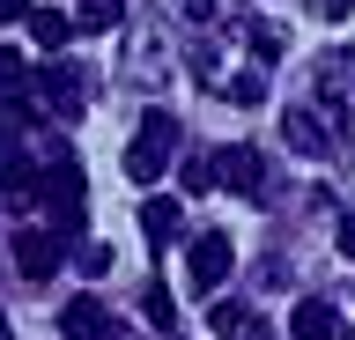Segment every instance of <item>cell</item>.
I'll return each mask as SVG.
<instances>
[{
  "label": "cell",
  "mask_w": 355,
  "mask_h": 340,
  "mask_svg": "<svg viewBox=\"0 0 355 340\" xmlns=\"http://www.w3.org/2000/svg\"><path fill=\"white\" fill-rule=\"evenodd\" d=\"M178 148H185V126H178L171 111H148L141 126H133V141H126V178L133 185H155L163 170H171Z\"/></svg>",
  "instance_id": "cell-1"
},
{
  "label": "cell",
  "mask_w": 355,
  "mask_h": 340,
  "mask_svg": "<svg viewBox=\"0 0 355 340\" xmlns=\"http://www.w3.org/2000/svg\"><path fill=\"white\" fill-rule=\"evenodd\" d=\"M37 200H44V170H30L15 126H0V207L22 215V207H37Z\"/></svg>",
  "instance_id": "cell-2"
},
{
  "label": "cell",
  "mask_w": 355,
  "mask_h": 340,
  "mask_svg": "<svg viewBox=\"0 0 355 340\" xmlns=\"http://www.w3.org/2000/svg\"><path fill=\"white\" fill-rule=\"evenodd\" d=\"M282 134H288V148H296V156H340V134H333V118L318 111V104H304V96L282 111Z\"/></svg>",
  "instance_id": "cell-3"
},
{
  "label": "cell",
  "mask_w": 355,
  "mask_h": 340,
  "mask_svg": "<svg viewBox=\"0 0 355 340\" xmlns=\"http://www.w3.org/2000/svg\"><path fill=\"white\" fill-rule=\"evenodd\" d=\"M230 267H237L230 237H215V229H207V237H193V251H185V281H193L200 296H207V289H222V281H230Z\"/></svg>",
  "instance_id": "cell-4"
},
{
  "label": "cell",
  "mask_w": 355,
  "mask_h": 340,
  "mask_svg": "<svg viewBox=\"0 0 355 340\" xmlns=\"http://www.w3.org/2000/svg\"><path fill=\"white\" fill-rule=\"evenodd\" d=\"M215 185H222V193H252V200H266V170H259V148H244V141L215 148Z\"/></svg>",
  "instance_id": "cell-5"
},
{
  "label": "cell",
  "mask_w": 355,
  "mask_h": 340,
  "mask_svg": "<svg viewBox=\"0 0 355 340\" xmlns=\"http://www.w3.org/2000/svg\"><path fill=\"white\" fill-rule=\"evenodd\" d=\"M82 163L74 156H52L44 163V207H52V215H60V222H82Z\"/></svg>",
  "instance_id": "cell-6"
},
{
  "label": "cell",
  "mask_w": 355,
  "mask_h": 340,
  "mask_svg": "<svg viewBox=\"0 0 355 340\" xmlns=\"http://www.w3.org/2000/svg\"><path fill=\"white\" fill-rule=\"evenodd\" d=\"M60 333L67 340H126V333H119V318H111L96 296H67V303H60Z\"/></svg>",
  "instance_id": "cell-7"
},
{
  "label": "cell",
  "mask_w": 355,
  "mask_h": 340,
  "mask_svg": "<svg viewBox=\"0 0 355 340\" xmlns=\"http://www.w3.org/2000/svg\"><path fill=\"white\" fill-rule=\"evenodd\" d=\"M15 267L30 274V281H52V274H60V237H52V229H22L15 237Z\"/></svg>",
  "instance_id": "cell-8"
},
{
  "label": "cell",
  "mask_w": 355,
  "mask_h": 340,
  "mask_svg": "<svg viewBox=\"0 0 355 340\" xmlns=\"http://www.w3.org/2000/svg\"><path fill=\"white\" fill-rule=\"evenodd\" d=\"M318 111L333 118V126H348V60H318Z\"/></svg>",
  "instance_id": "cell-9"
},
{
  "label": "cell",
  "mask_w": 355,
  "mask_h": 340,
  "mask_svg": "<svg viewBox=\"0 0 355 340\" xmlns=\"http://www.w3.org/2000/svg\"><path fill=\"white\" fill-rule=\"evenodd\" d=\"M333 325H340V318H333V303H318V296H304V303L288 311V333L296 340H333Z\"/></svg>",
  "instance_id": "cell-10"
},
{
  "label": "cell",
  "mask_w": 355,
  "mask_h": 340,
  "mask_svg": "<svg viewBox=\"0 0 355 340\" xmlns=\"http://www.w3.org/2000/svg\"><path fill=\"white\" fill-rule=\"evenodd\" d=\"M37 96L52 104V111H67V118L82 111V89H74V74H67V67H37Z\"/></svg>",
  "instance_id": "cell-11"
},
{
  "label": "cell",
  "mask_w": 355,
  "mask_h": 340,
  "mask_svg": "<svg viewBox=\"0 0 355 340\" xmlns=\"http://www.w3.org/2000/svg\"><path fill=\"white\" fill-rule=\"evenodd\" d=\"M141 229H148L155 244H171L178 229H185V207H178V200H148V207H141Z\"/></svg>",
  "instance_id": "cell-12"
},
{
  "label": "cell",
  "mask_w": 355,
  "mask_h": 340,
  "mask_svg": "<svg viewBox=\"0 0 355 340\" xmlns=\"http://www.w3.org/2000/svg\"><path fill=\"white\" fill-rule=\"evenodd\" d=\"M133 82H141V89H155V82H163V74H171V67H163V37H155V30H148V37H141V52H133Z\"/></svg>",
  "instance_id": "cell-13"
},
{
  "label": "cell",
  "mask_w": 355,
  "mask_h": 340,
  "mask_svg": "<svg viewBox=\"0 0 355 340\" xmlns=\"http://www.w3.org/2000/svg\"><path fill=\"white\" fill-rule=\"evenodd\" d=\"M30 82H37V67H30L15 45H0V96H22Z\"/></svg>",
  "instance_id": "cell-14"
},
{
  "label": "cell",
  "mask_w": 355,
  "mask_h": 340,
  "mask_svg": "<svg viewBox=\"0 0 355 340\" xmlns=\"http://www.w3.org/2000/svg\"><path fill=\"white\" fill-rule=\"evenodd\" d=\"M126 15V0H74V30H111Z\"/></svg>",
  "instance_id": "cell-15"
},
{
  "label": "cell",
  "mask_w": 355,
  "mask_h": 340,
  "mask_svg": "<svg viewBox=\"0 0 355 340\" xmlns=\"http://www.w3.org/2000/svg\"><path fill=\"white\" fill-rule=\"evenodd\" d=\"M30 37H37L44 52H60L67 45V15H60V8H30Z\"/></svg>",
  "instance_id": "cell-16"
},
{
  "label": "cell",
  "mask_w": 355,
  "mask_h": 340,
  "mask_svg": "<svg viewBox=\"0 0 355 340\" xmlns=\"http://www.w3.org/2000/svg\"><path fill=\"white\" fill-rule=\"evenodd\" d=\"M222 96H230V104H259V96H266V74H259V67L230 74V82H222Z\"/></svg>",
  "instance_id": "cell-17"
},
{
  "label": "cell",
  "mask_w": 355,
  "mask_h": 340,
  "mask_svg": "<svg viewBox=\"0 0 355 340\" xmlns=\"http://www.w3.org/2000/svg\"><path fill=\"white\" fill-rule=\"evenodd\" d=\"M141 311H148V325H178V303H171V289H163V281H148V289H141Z\"/></svg>",
  "instance_id": "cell-18"
},
{
  "label": "cell",
  "mask_w": 355,
  "mask_h": 340,
  "mask_svg": "<svg viewBox=\"0 0 355 340\" xmlns=\"http://www.w3.org/2000/svg\"><path fill=\"white\" fill-rule=\"evenodd\" d=\"M74 267H82V274H111V244L82 237V244H74Z\"/></svg>",
  "instance_id": "cell-19"
},
{
  "label": "cell",
  "mask_w": 355,
  "mask_h": 340,
  "mask_svg": "<svg viewBox=\"0 0 355 340\" xmlns=\"http://www.w3.org/2000/svg\"><path fill=\"white\" fill-rule=\"evenodd\" d=\"M215 333H230V340H244V311H237V303H215Z\"/></svg>",
  "instance_id": "cell-20"
},
{
  "label": "cell",
  "mask_w": 355,
  "mask_h": 340,
  "mask_svg": "<svg viewBox=\"0 0 355 340\" xmlns=\"http://www.w3.org/2000/svg\"><path fill=\"white\" fill-rule=\"evenodd\" d=\"M252 52H259V60H282V30L259 23V30H252Z\"/></svg>",
  "instance_id": "cell-21"
},
{
  "label": "cell",
  "mask_w": 355,
  "mask_h": 340,
  "mask_svg": "<svg viewBox=\"0 0 355 340\" xmlns=\"http://www.w3.org/2000/svg\"><path fill=\"white\" fill-rule=\"evenodd\" d=\"M215 185V163H185V193H207Z\"/></svg>",
  "instance_id": "cell-22"
},
{
  "label": "cell",
  "mask_w": 355,
  "mask_h": 340,
  "mask_svg": "<svg viewBox=\"0 0 355 340\" xmlns=\"http://www.w3.org/2000/svg\"><path fill=\"white\" fill-rule=\"evenodd\" d=\"M333 237H340V259H355V215H340V222H333Z\"/></svg>",
  "instance_id": "cell-23"
},
{
  "label": "cell",
  "mask_w": 355,
  "mask_h": 340,
  "mask_svg": "<svg viewBox=\"0 0 355 340\" xmlns=\"http://www.w3.org/2000/svg\"><path fill=\"white\" fill-rule=\"evenodd\" d=\"M30 8L37 0H0V23H30Z\"/></svg>",
  "instance_id": "cell-24"
},
{
  "label": "cell",
  "mask_w": 355,
  "mask_h": 340,
  "mask_svg": "<svg viewBox=\"0 0 355 340\" xmlns=\"http://www.w3.org/2000/svg\"><path fill=\"white\" fill-rule=\"evenodd\" d=\"M178 8H185V23H207L215 15V0H178Z\"/></svg>",
  "instance_id": "cell-25"
},
{
  "label": "cell",
  "mask_w": 355,
  "mask_h": 340,
  "mask_svg": "<svg viewBox=\"0 0 355 340\" xmlns=\"http://www.w3.org/2000/svg\"><path fill=\"white\" fill-rule=\"evenodd\" d=\"M348 8H355V0H318V15H348Z\"/></svg>",
  "instance_id": "cell-26"
},
{
  "label": "cell",
  "mask_w": 355,
  "mask_h": 340,
  "mask_svg": "<svg viewBox=\"0 0 355 340\" xmlns=\"http://www.w3.org/2000/svg\"><path fill=\"white\" fill-rule=\"evenodd\" d=\"M0 340H15V333H8V311H0Z\"/></svg>",
  "instance_id": "cell-27"
},
{
  "label": "cell",
  "mask_w": 355,
  "mask_h": 340,
  "mask_svg": "<svg viewBox=\"0 0 355 340\" xmlns=\"http://www.w3.org/2000/svg\"><path fill=\"white\" fill-rule=\"evenodd\" d=\"M244 340H259V333H244Z\"/></svg>",
  "instance_id": "cell-28"
},
{
  "label": "cell",
  "mask_w": 355,
  "mask_h": 340,
  "mask_svg": "<svg viewBox=\"0 0 355 340\" xmlns=\"http://www.w3.org/2000/svg\"><path fill=\"white\" fill-rule=\"evenodd\" d=\"M348 340H355V333H348Z\"/></svg>",
  "instance_id": "cell-29"
}]
</instances>
